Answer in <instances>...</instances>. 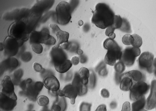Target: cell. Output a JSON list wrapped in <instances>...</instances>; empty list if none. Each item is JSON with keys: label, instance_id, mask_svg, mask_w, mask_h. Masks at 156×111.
Listing matches in <instances>:
<instances>
[{"label": "cell", "instance_id": "42", "mask_svg": "<svg viewBox=\"0 0 156 111\" xmlns=\"http://www.w3.org/2000/svg\"><path fill=\"white\" fill-rule=\"evenodd\" d=\"M83 51L82 50L80 49H79L77 50V53L78 55H82L83 54Z\"/></svg>", "mask_w": 156, "mask_h": 111}, {"label": "cell", "instance_id": "38", "mask_svg": "<svg viewBox=\"0 0 156 111\" xmlns=\"http://www.w3.org/2000/svg\"><path fill=\"white\" fill-rule=\"evenodd\" d=\"M53 110L55 111H60L61 110V109L60 106L56 105H53L52 107Z\"/></svg>", "mask_w": 156, "mask_h": 111}, {"label": "cell", "instance_id": "13", "mask_svg": "<svg viewBox=\"0 0 156 111\" xmlns=\"http://www.w3.org/2000/svg\"><path fill=\"white\" fill-rule=\"evenodd\" d=\"M44 86L49 90L57 91L60 88V83L57 78L53 75L47 76L43 80Z\"/></svg>", "mask_w": 156, "mask_h": 111}, {"label": "cell", "instance_id": "23", "mask_svg": "<svg viewBox=\"0 0 156 111\" xmlns=\"http://www.w3.org/2000/svg\"><path fill=\"white\" fill-rule=\"evenodd\" d=\"M146 99L144 96L136 100L132 105V110L133 111H141L145 106Z\"/></svg>", "mask_w": 156, "mask_h": 111}, {"label": "cell", "instance_id": "11", "mask_svg": "<svg viewBox=\"0 0 156 111\" xmlns=\"http://www.w3.org/2000/svg\"><path fill=\"white\" fill-rule=\"evenodd\" d=\"M43 82L38 81L29 84L27 88V96L31 100L35 101L39 92L43 88Z\"/></svg>", "mask_w": 156, "mask_h": 111}, {"label": "cell", "instance_id": "18", "mask_svg": "<svg viewBox=\"0 0 156 111\" xmlns=\"http://www.w3.org/2000/svg\"><path fill=\"white\" fill-rule=\"evenodd\" d=\"M72 66L71 61L66 59L64 62L59 63V64H55V69L58 72L61 73H64L68 71Z\"/></svg>", "mask_w": 156, "mask_h": 111}, {"label": "cell", "instance_id": "16", "mask_svg": "<svg viewBox=\"0 0 156 111\" xmlns=\"http://www.w3.org/2000/svg\"><path fill=\"white\" fill-rule=\"evenodd\" d=\"M17 105V100L11 99L1 93V108L5 111L12 110Z\"/></svg>", "mask_w": 156, "mask_h": 111}, {"label": "cell", "instance_id": "36", "mask_svg": "<svg viewBox=\"0 0 156 111\" xmlns=\"http://www.w3.org/2000/svg\"><path fill=\"white\" fill-rule=\"evenodd\" d=\"M90 105L86 103H83L81 105L80 110H88L86 108L90 109Z\"/></svg>", "mask_w": 156, "mask_h": 111}, {"label": "cell", "instance_id": "20", "mask_svg": "<svg viewBox=\"0 0 156 111\" xmlns=\"http://www.w3.org/2000/svg\"><path fill=\"white\" fill-rule=\"evenodd\" d=\"M79 74L83 84L86 86L88 83V79L90 76V72L87 68L82 67L80 69Z\"/></svg>", "mask_w": 156, "mask_h": 111}, {"label": "cell", "instance_id": "34", "mask_svg": "<svg viewBox=\"0 0 156 111\" xmlns=\"http://www.w3.org/2000/svg\"><path fill=\"white\" fill-rule=\"evenodd\" d=\"M71 61L72 65H74V66H76L80 63V59L78 56H75L72 57Z\"/></svg>", "mask_w": 156, "mask_h": 111}, {"label": "cell", "instance_id": "14", "mask_svg": "<svg viewBox=\"0 0 156 111\" xmlns=\"http://www.w3.org/2000/svg\"><path fill=\"white\" fill-rule=\"evenodd\" d=\"M156 106V83L154 80L151 84V92L146 100L144 108L146 110H150L155 108Z\"/></svg>", "mask_w": 156, "mask_h": 111}, {"label": "cell", "instance_id": "3", "mask_svg": "<svg viewBox=\"0 0 156 111\" xmlns=\"http://www.w3.org/2000/svg\"><path fill=\"white\" fill-rule=\"evenodd\" d=\"M8 34L9 36L16 39L21 46V43H23L29 39L30 32L26 23L21 21L13 22L10 25Z\"/></svg>", "mask_w": 156, "mask_h": 111}, {"label": "cell", "instance_id": "43", "mask_svg": "<svg viewBox=\"0 0 156 111\" xmlns=\"http://www.w3.org/2000/svg\"><path fill=\"white\" fill-rule=\"evenodd\" d=\"M83 24V21H82V20H80L78 22V25H79V26H81Z\"/></svg>", "mask_w": 156, "mask_h": 111}, {"label": "cell", "instance_id": "9", "mask_svg": "<svg viewBox=\"0 0 156 111\" xmlns=\"http://www.w3.org/2000/svg\"><path fill=\"white\" fill-rule=\"evenodd\" d=\"M3 44L5 52L9 56L16 55L18 51V47L20 46L18 41L10 36L5 38Z\"/></svg>", "mask_w": 156, "mask_h": 111}, {"label": "cell", "instance_id": "37", "mask_svg": "<svg viewBox=\"0 0 156 111\" xmlns=\"http://www.w3.org/2000/svg\"><path fill=\"white\" fill-rule=\"evenodd\" d=\"M96 111H107L106 106L105 105H100L99 107L97 108Z\"/></svg>", "mask_w": 156, "mask_h": 111}, {"label": "cell", "instance_id": "17", "mask_svg": "<svg viewBox=\"0 0 156 111\" xmlns=\"http://www.w3.org/2000/svg\"><path fill=\"white\" fill-rule=\"evenodd\" d=\"M51 55L54 65L59 64L67 59L66 54L61 49L53 47L51 52Z\"/></svg>", "mask_w": 156, "mask_h": 111}, {"label": "cell", "instance_id": "10", "mask_svg": "<svg viewBox=\"0 0 156 111\" xmlns=\"http://www.w3.org/2000/svg\"><path fill=\"white\" fill-rule=\"evenodd\" d=\"M50 27L54 30L56 36L57 37V41L54 47L59 48V46L61 44L68 42L69 37V33L68 32L61 30L59 27L54 24H51Z\"/></svg>", "mask_w": 156, "mask_h": 111}, {"label": "cell", "instance_id": "30", "mask_svg": "<svg viewBox=\"0 0 156 111\" xmlns=\"http://www.w3.org/2000/svg\"><path fill=\"white\" fill-rule=\"evenodd\" d=\"M33 68L35 72H40V73H43L46 71V69L42 67V66L40 64L36 63V62H34V63Z\"/></svg>", "mask_w": 156, "mask_h": 111}, {"label": "cell", "instance_id": "8", "mask_svg": "<svg viewBox=\"0 0 156 111\" xmlns=\"http://www.w3.org/2000/svg\"><path fill=\"white\" fill-rule=\"evenodd\" d=\"M2 93L14 100H17V96L14 92V85L9 76H5L2 84Z\"/></svg>", "mask_w": 156, "mask_h": 111}, {"label": "cell", "instance_id": "40", "mask_svg": "<svg viewBox=\"0 0 156 111\" xmlns=\"http://www.w3.org/2000/svg\"><path fill=\"white\" fill-rule=\"evenodd\" d=\"M80 62L81 63H84L85 62H86V60L85 57H84V56H81L80 57Z\"/></svg>", "mask_w": 156, "mask_h": 111}, {"label": "cell", "instance_id": "25", "mask_svg": "<svg viewBox=\"0 0 156 111\" xmlns=\"http://www.w3.org/2000/svg\"><path fill=\"white\" fill-rule=\"evenodd\" d=\"M132 36L133 37L134 41L132 45L133 47L139 48L143 44L142 38L139 35L136 34H133L132 35Z\"/></svg>", "mask_w": 156, "mask_h": 111}, {"label": "cell", "instance_id": "5", "mask_svg": "<svg viewBox=\"0 0 156 111\" xmlns=\"http://www.w3.org/2000/svg\"><path fill=\"white\" fill-rule=\"evenodd\" d=\"M57 22L59 24L65 25L70 22L72 18L71 6L69 3L62 2L56 8Z\"/></svg>", "mask_w": 156, "mask_h": 111}, {"label": "cell", "instance_id": "7", "mask_svg": "<svg viewBox=\"0 0 156 111\" xmlns=\"http://www.w3.org/2000/svg\"><path fill=\"white\" fill-rule=\"evenodd\" d=\"M149 86L144 81H140L133 85L130 89V99L136 101L144 96L148 91Z\"/></svg>", "mask_w": 156, "mask_h": 111}, {"label": "cell", "instance_id": "33", "mask_svg": "<svg viewBox=\"0 0 156 111\" xmlns=\"http://www.w3.org/2000/svg\"><path fill=\"white\" fill-rule=\"evenodd\" d=\"M115 30V29L112 26L108 27L106 29L105 35H106L107 36H108V37L110 34L113 33V32H114Z\"/></svg>", "mask_w": 156, "mask_h": 111}, {"label": "cell", "instance_id": "35", "mask_svg": "<svg viewBox=\"0 0 156 111\" xmlns=\"http://www.w3.org/2000/svg\"><path fill=\"white\" fill-rule=\"evenodd\" d=\"M101 95L104 98H108L109 97V92L106 89H103L101 91Z\"/></svg>", "mask_w": 156, "mask_h": 111}, {"label": "cell", "instance_id": "19", "mask_svg": "<svg viewBox=\"0 0 156 111\" xmlns=\"http://www.w3.org/2000/svg\"><path fill=\"white\" fill-rule=\"evenodd\" d=\"M72 85L76 86L79 89V95L83 94V92H86L87 91V88L85 85L83 84L81 79L79 75V73H76L74 76V79L72 82Z\"/></svg>", "mask_w": 156, "mask_h": 111}, {"label": "cell", "instance_id": "4", "mask_svg": "<svg viewBox=\"0 0 156 111\" xmlns=\"http://www.w3.org/2000/svg\"><path fill=\"white\" fill-rule=\"evenodd\" d=\"M30 38L31 44H44L53 45L56 43L55 39L50 35L47 29H43L40 32H32L30 33Z\"/></svg>", "mask_w": 156, "mask_h": 111}, {"label": "cell", "instance_id": "27", "mask_svg": "<svg viewBox=\"0 0 156 111\" xmlns=\"http://www.w3.org/2000/svg\"><path fill=\"white\" fill-rule=\"evenodd\" d=\"M122 41L123 43L126 45H132L133 42V37L132 35L126 34L125 36H123Z\"/></svg>", "mask_w": 156, "mask_h": 111}, {"label": "cell", "instance_id": "39", "mask_svg": "<svg viewBox=\"0 0 156 111\" xmlns=\"http://www.w3.org/2000/svg\"><path fill=\"white\" fill-rule=\"evenodd\" d=\"M108 37H109L110 39H112V40H114L115 37V34L114 32L113 33H111L109 35Z\"/></svg>", "mask_w": 156, "mask_h": 111}, {"label": "cell", "instance_id": "12", "mask_svg": "<svg viewBox=\"0 0 156 111\" xmlns=\"http://www.w3.org/2000/svg\"><path fill=\"white\" fill-rule=\"evenodd\" d=\"M154 55L149 52H145L140 55L138 59L140 67L142 69H150L154 65Z\"/></svg>", "mask_w": 156, "mask_h": 111}, {"label": "cell", "instance_id": "41", "mask_svg": "<svg viewBox=\"0 0 156 111\" xmlns=\"http://www.w3.org/2000/svg\"><path fill=\"white\" fill-rule=\"evenodd\" d=\"M58 94L61 97L64 96V93H63L62 90H59L58 92Z\"/></svg>", "mask_w": 156, "mask_h": 111}, {"label": "cell", "instance_id": "31", "mask_svg": "<svg viewBox=\"0 0 156 111\" xmlns=\"http://www.w3.org/2000/svg\"><path fill=\"white\" fill-rule=\"evenodd\" d=\"M128 24H129V22L124 19V21L123 20V23H122V26H121L120 29H121V30L124 31H129L130 26Z\"/></svg>", "mask_w": 156, "mask_h": 111}, {"label": "cell", "instance_id": "21", "mask_svg": "<svg viewBox=\"0 0 156 111\" xmlns=\"http://www.w3.org/2000/svg\"><path fill=\"white\" fill-rule=\"evenodd\" d=\"M133 85V80L130 78L129 77H125L121 80L120 84V89L123 91H129Z\"/></svg>", "mask_w": 156, "mask_h": 111}, {"label": "cell", "instance_id": "26", "mask_svg": "<svg viewBox=\"0 0 156 111\" xmlns=\"http://www.w3.org/2000/svg\"><path fill=\"white\" fill-rule=\"evenodd\" d=\"M37 102L39 106L44 107L48 105L49 103V99L45 96H41L37 98Z\"/></svg>", "mask_w": 156, "mask_h": 111}, {"label": "cell", "instance_id": "1", "mask_svg": "<svg viewBox=\"0 0 156 111\" xmlns=\"http://www.w3.org/2000/svg\"><path fill=\"white\" fill-rule=\"evenodd\" d=\"M93 12L91 22L97 27L105 29L112 25L115 15L108 5L105 3L98 4Z\"/></svg>", "mask_w": 156, "mask_h": 111}, {"label": "cell", "instance_id": "29", "mask_svg": "<svg viewBox=\"0 0 156 111\" xmlns=\"http://www.w3.org/2000/svg\"><path fill=\"white\" fill-rule=\"evenodd\" d=\"M126 66L121 62H118L115 65V69L118 73H121L125 70Z\"/></svg>", "mask_w": 156, "mask_h": 111}, {"label": "cell", "instance_id": "24", "mask_svg": "<svg viewBox=\"0 0 156 111\" xmlns=\"http://www.w3.org/2000/svg\"><path fill=\"white\" fill-rule=\"evenodd\" d=\"M123 23V19L119 15H115L113 19V24L112 26L115 29H120Z\"/></svg>", "mask_w": 156, "mask_h": 111}, {"label": "cell", "instance_id": "2", "mask_svg": "<svg viewBox=\"0 0 156 111\" xmlns=\"http://www.w3.org/2000/svg\"><path fill=\"white\" fill-rule=\"evenodd\" d=\"M104 46L105 49L108 50L104 58V62L109 66H115L116 61L120 60L122 54L120 47L114 40L110 38L105 40Z\"/></svg>", "mask_w": 156, "mask_h": 111}, {"label": "cell", "instance_id": "15", "mask_svg": "<svg viewBox=\"0 0 156 111\" xmlns=\"http://www.w3.org/2000/svg\"><path fill=\"white\" fill-rule=\"evenodd\" d=\"M62 91L64 93V96L70 99L71 104H75L76 98L79 93L78 88L72 84H69L64 87Z\"/></svg>", "mask_w": 156, "mask_h": 111}, {"label": "cell", "instance_id": "22", "mask_svg": "<svg viewBox=\"0 0 156 111\" xmlns=\"http://www.w3.org/2000/svg\"><path fill=\"white\" fill-rule=\"evenodd\" d=\"M126 76L127 77H129L135 82H138L140 81L142 78V74L138 70L130 71L126 72Z\"/></svg>", "mask_w": 156, "mask_h": 111}, {"label": "cell", "instance_id": "6", "mask_svg": "<svg viewBox=\"0 0 156 111\" xmlns=\"http://www.w3.org/2000/svg\"><path fill=\"white\" fill-rule=\"evenodd\" d=\"M140 54V50L138 48H127L122 52L120 62L126 66H131L135 62L136 57Z\"/></svg>", "mask_w": 156, "mask_h": 111}, {"label": "cell", "instance_id": "28", "mask_svg": "<svg viewBox=\"0 0 156 111\" xmlns=\"http://www.w3.org/2000/svg\"><path fill=\"white\" fill-rule=\"evenodd\" d=\"M31 47L33 51L37 54H41L43 52V47L41 44L32 43Z\"/></svg>", "mask_w": 156, "mask_h": 111}, {"label": "cell", "instance_id": "32", "mask_svg": "<svg viewBox=\"0 0 156 111\" xmlns=\"http://www.w3.org/2000/svg\"><path fill=\"white\" fill-rule=\"evenodd\" d=\"M130 104L128 101H126L123 104L122 111H131Z\"/></svg>", "mask_w": 156, "mask_h": 111}]
</instances>
